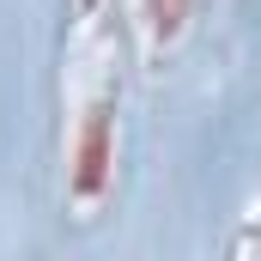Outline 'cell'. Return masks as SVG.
<instances>
[{
	"instance_id": "1",
	"label": "cell",
	"mask_w": 261,
	"mask_h": 261,
	"mask_svg": "<svg viewBox=\"0 0 261 261\" xmlns=\"http://www.w3.org/2000/svg\"><path fill=\"white\" fill-rule=\"evenodd\" d=\"M79 195H97L110 182V116H91L85 122V140H79V170H73Z\"/></svg>"
},
{
	"instance_id": "2",
	"label": "cell",
	"mask_w": 261,
	"mask_h": 261,
	"mask_svg": "<svg viewBox=\"0 0 261 261\" xmlns=\"http://www.w3.org/2000/svg\"><path fill=\"white\" fill-rule=\"evenodd\" d=\"M146 6H152V24H158V31H176L182 12H189V0H146Z\"/></svg>"
}]
</instances>
